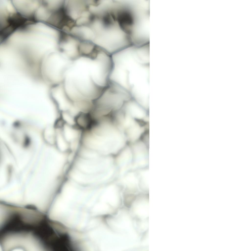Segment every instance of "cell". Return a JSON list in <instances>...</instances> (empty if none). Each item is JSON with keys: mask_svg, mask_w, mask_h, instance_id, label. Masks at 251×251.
I'll return each instance as SVG.
<instances>
[{"mask_svg": "<svg viewBox=\"0 0 251 251\" xmlns=\"http://www.w3.org/2000/svg\"><path fill=\"white\" fill-rule=\"evenodd\" d=\"M124 108L126 113L135 120L142 122L147 120L146 110L133 98L127 101Z\"/></svg>", "mask_w": 251, "mask_h": 251, "instance_id": "4", "label": "cell"}, {"mask_svg": "<svg viewBox=\"0 0 251 251\" xmlns=\"http://www.w3.org/2000/svg\"><path fill=\"white\" fill-rule=\"evenodd\" d=\"M91 27L95 36L92 42L111 55L132 45L115 12L111 9H106L96 16Z\"/></svg>", "mask_w": 251, "mask_h": 251, "instance_id": "1", "label": "cell"}, {"mask_svg": "<svg viewBox=\"0 0 251 251\" xmlns=\"http://www.w3.org/2000/svg\"><path fill=\"white\" fill-rule=\"evenodd\" d=\"M149 171L146 170L141 173L142 181L143 187L146 189L149 188Z\"/></svg>", "mask_w": 251, "mask_h": 251, "instance_id": "8", "label": "cell"}, {"mask_svg": "<svg viewBox=\"0 0 251 251\" xmlns=\"http://www.w3.org/2000/svg\"><path fill=\"white\" fill-rule=\"evenodd\" d=\"M124 181L128 187L132 188L136 187L138 183L137 178L133 174L131 173L128 174L126 176Z\"/></svg>", "mask_w": 251, "mask_h": 251, "instance_id": "7", "label": "cell"}, {"mask_svg": "<svg viewBox=\"0 0 251 251\" xmlns=\"http://www.w3.org/2000/svg\"><path fill=\"white\" fill-rule=\"evenodd\" d=\"M131 144L135 153L136 165L141 166L146 164L148 162L147 154L144 142L140 139Z\"/></svg>", "mask_w": 251, "mask_h": 251, "instance_id": "5", "label": "cell"}, {"mask_svg": "<svg viewBox=\"0 0 251 251\" xmlns=\"http://www.w3.org/2000/svg\"><path fill=\"white\" fill-rule=\"evenodd\" d=\"M80 40L68 33L62 31L58 50L70 60L74 61L80 57Z\"/></svg>", "mask_w": 251, "mask_h": 251, "instance_id": "3", "label": "cell"}, {"mask_svg": "<svg viewBox=\"0 0 251 251\" xmlns=\"http://www.w3.org/2000/svg\"><path fill=\"white\" fill-rule=\"evenodd\" d=\"M85 142L87 146L102 153L116 152L127 142L123 131L113 121H101L86 134Z\"/></svg>", "mask_w": 251, "mask_h": 251, "instance_id": "2", "label": "cell"}, {"mask_svg": "<svg viewBox=\"0 0 251 251\" xmlns=\"http://www.w3.org/2000/svg\"><path fill=\"white\" fill-rule=\"evenodd\" d=\"M132 154L128 147H127L122 152L118 158V163L121 166L124 168L131 160Z\"/></svg>", "mask_w": 251, "mask_h": 251, "instance_id": "6", "label": "cell"}]
</instances>
